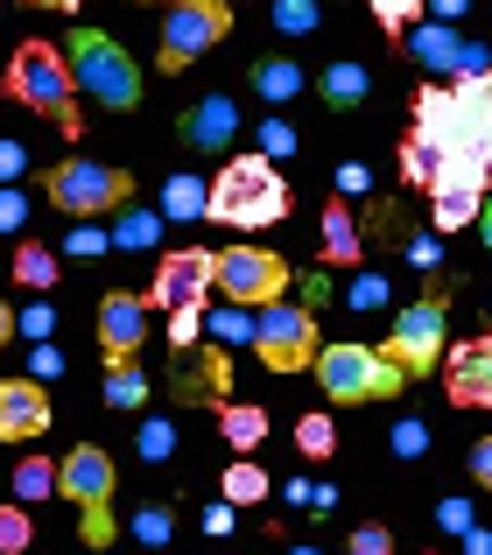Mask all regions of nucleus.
Here are the masks:
<instances>
[{"label":"nucleus","mask_w":492,"mask_h":555,"mask_svg":"<svg viewBox=\"0 0 492 555\" xmlns=\"http://www.w3.org/2000/svg\"><path fill=\"white\" fill-rule=\"evenodd\" d=\"M78 70H70V50H56V42H42V36H28L22 50L8 56V99L14 106H28V113H50L64 134H78L85 127V113H78Z\"/></svg>","instance_id":"f257e3e1"},{"label":"nucleus","mask_w":492,"mask_h":555,"mask_svg":"<svg viewBox=\"0 0 492 555\" xmlns=\"http://www.w3.org/2000/svg\"><path fill=\"white\" fill-rule=\"evenodd\" d=\"M316 387H324L331 408H359V401H387V393L409 387V366H401L387 345H359V338H331L316 352Z\"/></svg>","instance_id":"f03ea898"},{"label":"nucleus","mask_w":492,"mask_h":555,"mask_svg":"<svg viewBox=\"0 0 492 555\" xmlns=\"http://www.w3.org/2000/svg\"><path fill=\"white\" fill-rule=\"evenodd\" d=\"M282 211H288V183L268 155H233V163L211 177V218H219V225L254 232V225H282Z\"/></svg>","instance_id":"7ed1b4c3"},{"label":"nucleus","mask_w":492,"mask_h":555,"mask_svg":"<svg viewBox=\"0 0 492 555\" xmlns=\"http://www.w3.org/2000/svg\"><path fill=\"white\" fill-rule=\"evenodd\" d=\"M70 70H78V85L106 113H134L141 106V70L106 28H78V36H70Z\"/></svg>","instance_id":"20e7f679"},{"label":"nucleus","mask_w":492,"mask_h":555,"mask_svg":"<svg viewBox=\"0 0 492 555\" xmlns=\"http://www.w3.org/2000/svg\"><path fill=\"white\" fill-rule=\"evenodd\" d=\"M113 486H120V472L99 443L64 450V500L85 520V548H113Z\"/></svg>","instance_id":"39448f33"},{"label":"nucleus","mask_w":492,"mask_h":555,"mask_svg":"<svg viewBox=\"0 0 492 555\" xmlns=\"http://www.w3.org/2000/svg\"><path fill=\"white\" fill-rule=\"evenodd\" d=\"M50 204L64 218H106V211H127L134 204V169H106V163H56L50 177Z\"/></svg>","instance_id":"423d86ee"},{"label":"nucleus","mask_w":492,"mask_h":555,"mask_svg":"<svg viewBox=\"0 0 492 555\" xmlns=\"http://www.w3.org/2000/svg\"><path fill=\"white\" fill-rule=\"evenodd\" d=\"M316 317L302 310V302H268V310H254V359L268 373H302L316 366Z\"/></svg>","instance_id":"0eeeda50"},{"label":"nucleus","mask_w":492,"mask_h":555,"mask_svg":"<svg viewBox=\"0 0 492 555\" xmlns=\"http://www.w3.org/2000/svg\"><path fill=\"white\" fill-rule=\"evenodd\" d=\"M288 288V260L268 254V246H225L219 254V296L239 302V310H268V302H282Z\"/></svg>","instance_id":"6e6552de"},{"label":"nucleus","mask_w":492,"mask_h":555,"mask_svg":"<svg viewBox=\"0 0 492 555\" xmlns=\"http://www.w3.org/2000/svg\"><path fill=\"white\" fill-rule=\"evenodd\" d=\"M485 183H492V163H485V155H451V163H443V177L429 183V218H437V232L479 225Z\"/></svg>","instance_id":"1a4fd4ad"},{"label":"nucleus","mask_w":492,"mask_h":555,"mask_svg":"<svg viewBox=\"0 0 492 555\" xmlns=\"http://www.w3.org/2000/svg\"><path fill=\"white\" fill-rule=\"evenodd\" d=\"M225 36H233V8H225V0H183V8H169V22H163V70L197 64V56L219 50Z\"/></svg>","instance_id":"9d476101"},{"label":"nucleus","mask_w":492,"mask_h":555,"mask_svg":"<svg viewBox=\"0 0 492 555\" xmlns=\"http://www.w3.org/2000/svg\"><path fill=\"white\" fill-rule=\"evenodd\" d=\"M443 310H451V296H443V288H429L423 302H409V310L394 317V338H387V352L409 366V379L437 373V359H443Z\"/></svg>","instance_id":"9b49d317"},{"label":"nucleus","mask_w":492,"mask_h":555,"mask_svg":"<svg viewBox=\"0 0 492 555\" xmlns=\"http://www.w3.org/2000/svg\"><path fill=\"white\" fill-rule=\"evenodd\" d=\"M205 288H219V254L183 246V254H163L148 302H155V310H191V302H205Z\"/></svg>","instance_id":"f8f14e48"},{"label":"nucleus","mask_w":492,"mask_h":555,"mask_svg":"<svg viewBox=\"0 0 492 555\" xmlns=\"http://www.w3.org/2000/svg\"><path fill=\"white\" fill-rule=\"evenodd\" d=\"M409 56L429 70H457V78H479V70H492V50H479V42H465L451 22H415L409 36Z\"/></svg>","instance_id":"ddd939ff"},{"label":"nucleus","mask_w":492,"mask_h":555,"mask_svg":"<svg viewBox=\"0 0 492 555\" xmlns=\"http://www.w3.org/2000/svg\"><path fill=\"white\" fill-rule=\"evenodd\" d=\"M443 393H451V408H492V331L457 338L443 352Z\"/></svg>","instance_id":"4468645a"},{"label":"nucleus","mask_w":492,"mask_h":555,"mask_svg":"<svg viewBox=\"0 0 492 555\" xmlns=\"http://www.w3.org/2000/svg\"><path fill=\"white\" fill-rule=\"evenodd\" d=\"M415 134L437 141L443 155H471V113H465V99L443 92V85L415 92Z\"/></svg>","instance_id":"2eb2a0df"},{"label":"nucleus","mask_w":492,"mask_h":555,"mask_svg":"<svg viewBox=\"0 0 492 555\" xmlns=\"http://www.w3.org/2000/svg\"><path fill=\"white\" fill-rule=\"evenodd\" d=\"M141 338H148V296H127V288L99 296V345H106V359H134Z\"/></svg>","instance_id":"dca6fc26"},{"label":"nucleus","mask_w":492,"mask_h":555,"mask_svg":"<svg viewBox=\"0 0 492 555\" xmlns=\"http://www.w3.org/2000/svg\"><path fill=\"white\" fill-rule=\"evenodd\" d=\"M177 134H183V149H197V155H225L233 134H239V106L225 92H211V99H197V106L177 120Z\"/></svg>","instance_id":"f3484780"},{"label":"nucleus","mask_w":492,"mask_h":555,"mask_svg":"<svg viewBox=\"0 0 492 555\" xmlns=\"http://www.w3.org/2000/svg\"><path fill=\"white\" fill-rule=\"evenodd\" d=\"M50 429V393L36 387V379H8L0 387V436L8 443H28V436Z\"/></svg>","instance_id":"a211bd4d"},{"label":"nucleus","mask_w":492,"mask_h":555,"mask_svg":"<svg viewBox=\"0 0 492 555\" xmlns=\"http://www.w3.org/2000/svg\"><path fill=\"white\" fill-rule=\"evenodd\" d=\"M366 92H373V78H366L359 64H331L324 78H316V99H324V106H338V113L366 106Z\"/></svg>","instance_id":"6ab92c4d"},{"label":"nucleus","mask_w":492,"mask_h":555,"mask_svg":"<svg viewBox=\"0 0 492 555\" xmlns=\"http://www.w3.org/2000/svg\"><path fill=\"white\" fill-rule=\"evenodd\" d=\"M205 211H211V190L197 177H169L163 183V218L169 225H191V218H205Z\"/></svg>","instance_id":"aec40b11"},{"label":"nucleus","mask_w":492,"mask_h":555,"mask_svg":"<svg viewBox=\"0 0 492 555\" xmlns=\"http://www.w3.org/2000/svg\"><path fill=\"white\" fill-rule=\"evenodd\" d=\"M254 92L274 99V106H282V99H296L302 92V64H288V56H260V64H254Z\"/></svg>","instance_id":"412c9836"},{"label":"nucleus","mask_w":492,"mask_h":555,"mask_svg":"<svg viewBox=\"0 0 492 555\" xmlns=\"http://www.w3.org/2000/svg\"><path fill=\"white\" fill-rule=\"evenodd\" d=\"M148 401V373L134 359H106V408H141Z\"/></svg>","instance_id":"4be33fe9"},{"label":"nucleus","mask_w":492,"mask_h":555,"mask_svg":"<svg viewBox=\"0 0 492 555\" xmlns=\"http://www.w3.org/2000/svg\"><path fill=\"white\" fill-rule=\"evenodd\" d=\"M443 163H451V155H443L437 149V141H423V134H409V141H401V177H409V183H437L443 177Z\"/></svg>","instance_id":"5701e85b"},{"label":"nucleus","mask_w":492,"mask_h":555,"mask_svg":"<svg viewBox=\"0 0 492 555\" xmlns=\"http://www.w3.org/2000/svg\"><path fill=\"white\" fill-rule=\"evenodd\" d=\"M14 282L36 288V296H42V288H56V254H50V246H36V240H22V246H14Z\"/></svg>","instance_id":"b1692460"},{"label":"nucleus","mask_w":492,"mask_h":555,"mask_svg":"<svg viewBox=\"0 0 492 555\" xmlns=\"http://www.w3.org/2000/svg\"><path fill=\"white\" fill-rule=\"evenodd\" d=\"M14 492H22V500H50V492H64V464L22 457V464H14Z\"/></svg>","instance_id":"393cba45"},{"label":"nucleus","mask_w":492,"mask_h":555,"mask_svg":"<svg viewBox=\"0 0 492 555\" xmlns=\"http://www.w3.org/2000/svg\"><path fill=\"white\" fill-rule=\"evenodd\" d=\"M113 218H120V225H113V246H127V254H134V246H155V240H163V225H169V218L134 211V204H127V211H113Z\"/></svg>","instance_id":"a878e982"},{"label":"nucleus","mask_w":492,"mask_h":555,"mask_svg":"<svg viewBox=\"0 0 492 555\" xmlns=\"http://www.w3.org/2000/svg\"><path fill=\"white\" fill-rule=\"evenodd\" d=\"M219 422H225V436H233L239 450H254L260 436H268V408H239V401H219Z\"/></svg>","instance_id":"bb28decb"},{"label":"nucleus","mask_w":492,"mask_h":555,"mask_svg":"<svg viewBox=\"0 0 492 555\" xmlns=\"http://www.w3.org/2000/svg\"><path fill=\"white\" fill-rule=\"evenodd\" d=\"M324 254L331 260H359V232H352V211H345V204L324 211Z\"/></svg>","instance_id":"cd10ccee"},{"label":"nucleus","mask_w":492,"mask_h":555,"mask_svg":"<svg viewBox=\"0 0 492 555\" xmlns=\"http://www.w3.org/2000/svg\"><path fill=\"white\" fill-rule=\"evenodd\" d=\"M225 500H233V506H260V500H268V472L239 457L233 472H225Z\"/></svg>","instance_id":"c85d7f7f"},{"label":"nucleus","mask_w":492,"mask_h":555,"mask_svg":"<svg viewBox=\"0 0 492 555\" xmlns=\"http://www.w3.org/2000/svg\"><path fill=\"white\" fill-rule=\"evenodd\" d=\"M324 22V0H274V28L282 36H310Z\"/></svg>","instance_id":"c756f323"},{"label":"nucleus","mask_w":492,"mask_h":555,"mask_svg":"<svg viewBox=\"0 0 492 555\" xmlns=\"http://www.w3.org/2000/svg\"><path fill=\"white\" fill-rule=\"evenodd\" d=\"M423 8H429V0H373V22H380L387 36L401 42V36L415 28V14H423Z\"/></svg>","instance_id":"7c9ffc66"},{"label":"nucleus","mask_w":492,"mask_h":555,"mask_svg":"<svg viewBox=\"0 0 492 555\" xmlns=\"http://www.w3.org/2000/svg\"><path fill=\"white\" fill-rule=\"evenodd\" d=\"M331 443H338L331 415H302L296 422V450H302V457H331Z\"/></svg>","instance_id":"2f4dec72"},{"label":"nucleus","mask_w":492,"mask_h":555,"mask_svg":"<svg viewBox=\"0 0 492 555\" xmlns=\"http://www.w3.org/2000/svg\"><path fill=\"white\" fill-rule=\"evenodd\" d=\"M169 534H177V520H169V506H141V514H134V542H141V548H163Z\"/></svg>","instance_id":"473e14b6"},{"label":"nucleus","mask_w":492,"mask_h":555,"mask_svg":"<svg viewBox=\"0 0 492 555\" xmlns=\"http://www.w3.org/2000/svg\"><path fill=\"white\" fill-rule=\"evenodd\" d=\"M197 331H205V302H191V310H169V345H177L183 359H191Z\"/></svg>","instance_id":"72a5a7b5"},{"label":"nucleus","mask_w":492,"mask_h":555,"mask_svg":"<svg viewBox=\"0 0 492 555\" xmlns=\"http://www.w3.org/2000/svg\"><path fill=\"white\" fill-rule=\"evenodd\" d=\"M28 542H36V528H28V514H22V506H0V548H8V555H22Z\"/></svg>","instance_id":"f704fd0d"},{"label":"nucleus","mask_w":492,"mask_h":555,"mask_svg":"<svg viewBox=\"0 0 492 555\" xmlns=\"http://www.w3.org/2000/svg\"><path fill=\"white\" fill-rule=\"evenodd\" d=\"M451 92L465 99V113H492V70H479V78H457Z\"/></svg>","instance_id":"c9c22d12"},{"label":"nucleus","mask_w":492,"mask_h":555,"mask_svg":"<svg viewBox=\"0 0 492 555\" xmlns=\"http://www.w3.org/2000/svg\"><path fill=\"white\" fill-rule=\"evenodd\" d=\"M169 450H177V429H169V422H148V429H141V457H148V464H163Z\"/></svg>","instance_id":"e433bc0d"},{"label":"nucleus","mask_w":492,"mask_h":555,"mask_svg":"<svg viewBox=\"0 0 492 555\" xmlns=\"http://www.w3.org/2000/svg\"><path fill=\"white\" fill-rule=\"evenodd\" d=\"M394 450H401V457H423V450H429V429H423V422H394Z\"/></svg>","instance_id":"4c0bfd02"},{"label":"nucleus","mask_w":492,"mask_h":555,"mask_svg":"<svg viewBox=\"0 0 492 555\" xmlns=\"http://www.w3.org/2000/svg\"><path fill=\"white\" fill-rule=\"evenodd\" d=\"M352 548H359V555H387V548H394V534H387L380 520H366V528L352 534Z\"/></svg>","instance_id":"58836bf2"},{"label":"nucleus","mask_w":492,"mask_h":555,"mask_svg":"<svg viewBox=\"0 0 492 555\" xmlns=\"http://www.w3.org/2000/svg\"><path fill=\"white\" fill-rule=\"evenodd\" d=\"M106 246H113V232H92V225L70 232V254H106Z\"/></svg>","instance_id":"ea45409f"},{"label":"nucleus","mask_w":492,"mask_h":555,"mask_svg":"<svg viewBox=\"0 0 492 555\" xmlns=\"http://www.w3.org/2000/svg\"><path fill=\"white\" fill-rule=\"evenodd\" d=\"M260 149H268V155H288V149H296V134H288L282 120H268V127H260Z\"/></svg>","instance_id":"a19ab883"},{"label":"nucleus","mask_w":492,"mask_h":555,"mask_svg":"<svg viewBox=\"0 0 492 555\" xmlns=\"http://www.w3.org/2000/svg\"><path fill=\"white\" fill-rule=\"evenodd\" d=\"M22 331H28V338H36V345H42V338H50V331H56V317H50V302H36V310H28V317H22Z\"/></svg>","instance_id":"79ce46f5"},{"label":"nucleus","mask_w":492,"mask_h":555,"mask_svg":"<svg viewBox=\"0 0 492 555\" xmlns=\"http://www.w3.org/2000/svg\"><path fill=\"white\" fill-rule=\"evenodd\" d=\"M437 520H443L451 534H465V528H471V506H465V500H443V506H437Z\"/></svg>","instance_id":"37998d69"},{"label":"nucleus","mask_w":492,"mask_h":555,"mask_svg":"<svg viewBox=\"0 0 492 555\" xmlns=\"http://www.w3.org/2000/svg\"><path fill=\"white\" fill-rule=\"evenodd\" d=\"M471 478L492 492V436H485V443H471Z\"/></svg>","instance_id":"c03bdc74"},{"label":"nucleus","mask_w":492,"mask_h":555,"mask_svg":"<svg viewBox=\"0 0 492 555\" xmlns=\"http://www.w3.org/2000/svg\"><path fill=\"white\" fill-rule=\"evenodd\" d=\"M0 225H14V232L28 225V211H22V197H14V190H8V197H0Z\"/></svg>","instance_id":"a18cd8bd"},{"label":"nucleus","mask_w":492,"mask_h":555,"mask_svg":"<svg viewBox=\"0 0 492 555\" xmlns=\"http://www.w3.org/2000/svg\"><path fill=\"white\" fill-rule=\"evenodd\" d=\"M205 534H233V500H225V506H211V514H205Z\"/></svg>","instance_id":"49530a36"},{"label":"nucleus","mask_w":492,"mask_h":555,"mask_svg":"<svg viewBox=\"0 0 492 555\" xmlns=\"http://www.w3.org/2000/svg\"><path fill=\"white\" fill-rule=\"evenodd\" d=\"M429 8H437V14H443V22H457V14H465V8H471V0H429Z\"/></svg>","instance_id":"de8ad7c7"},{"label":"nucleus","mask_w":492,"mask_h":555,"mask_svg":"<svg viewBox=\"0 0 492 555\" xmlns=\"http://www.w3.org/2000/svg\"><path fill=\"white\" fill-rule=\"evenodd\" d=\"M479 232H485V246H492V197H485V211H479Z\"/></svg>","instance_id":"09e8293b"},{"label":"nucleus","mask_w":492,"mask_h":555,"mask_svg":"<svg viewBox=\"0 0 492 555\" xmlns=\"http://www.w3.org/2000/svg\"><path fill=\"white\" fill-rule=\"evenodd\" d=\"M28 8H70V14H78V0H28Z\"/></svg>","instance_id":"8fccbe9b"},{"label":"nucleus","mask_w":492,"mask_h":555,"mask_svg":"<svg viewBox=\"0 0 492 555\" xmlns=\"http://www.w3.org/2000/svg\"><path fill=\"white\" fill-rule=\"evenodd\" d=\"M169 8H183V0H169Z\"/></svg>","instance_id":"3c124183"},{"label":"nucleus","mask_w":492,"mask_h":555,"mask_svg":"<svg viewBox=\"0 0 492 555\" xmlns=\"http://www.w3.org/2000/svg\"><path fill=\"white\" fill-rule=\"evenodd\" d=\"M127 8H141V0H127Z\"/></svg>","instance_id":"603ef678"}]
</instances>
